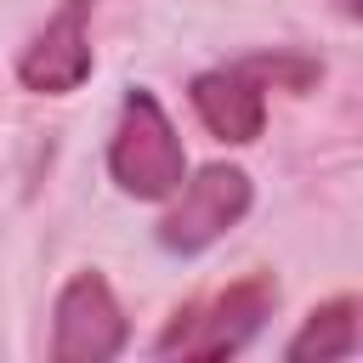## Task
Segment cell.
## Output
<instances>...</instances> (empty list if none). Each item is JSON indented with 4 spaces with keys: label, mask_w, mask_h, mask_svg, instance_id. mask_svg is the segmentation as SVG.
<instances>
[{
    "label": "cell",
    "mask_w": 363,
    "mask_h": 363,
    "mask_svg": "<svg viewBox=\"0 0 363 363\" xmlns=\"http://www.w3.org/2000/svg\"><path fill=\"white\" fill-rule=\"evenodd\" d=\"M318 79V62L312 57H295V51H267V57H244V62H227V68H204L193 74L187 96H193V113L204 119V130L216 142H255L261 125H267V91L272 85H289V91H306Z\"/></svg>",
    "instance_id": "obj_1"
},
{
    "label": "cell",
    "mask_w": 363,
    "mask_h": 363,
    "mask_svg": "<svg viewBox=\"0 0 363 363\" xmlns=\"http://www.w3.org/2000/svg\"><path fill=\"white\" fill-rule=\"evenodd\" d=\"M108 176L130 199H170L187 176L182 136H176L170 113L159 108V96L142 91V85H130L125 102H119V125H113V142H108Z\"/></svg>",
    "instance_id": "obj_2"
},
{
    "label": "cell",
    "mask_w": 363,
    "mask_h": 363,
    "mask_svg": "<svg viewBox=\"0 0 363 363\" xmlns=\"http://www.w3.org/2000/svg\"><path fill=\"white\" fill-rule=\"evenodd\" d=\"M272 301H278V284L272 278H244V284H227L221 295H210L204 306H187L170 318V329L153 340L159 357H227L238 352L267 318H272Z\"/></svg>",
    "instance_id": "obj_3"
},
{
    "label": "cell",
    "mask_w": 363,
    "mask_h": 363,
    "mask_svg": "<svg viewBox=\"0 0 363 363\" xmlns=\"http://www.w3.org/2000/svg\"><path fill=\"white\" fill-rule=\"evenodd\" d=\"M170 199H176V204H170V216L159 221V244H164L170 255H199V250H210L221 233H233V227L250 216L255 187H250V176H244L238 164H210V170H199L193 182H182Z\"/></svg>",
    "instance_id": "obj_4"
},
{
    "label": "cell",
    "mask_w": 363,
    "mask_h": 363,
    "mask_svg": "<svg viewBox=\"0 0 363 363\" xmlns=\"http://www.w3.org/2000/svg\"><path fill=\"white\" fill-rule=\"evenodd\" d=\"M125 340H130V329H125V312H119L108 278L74 272L51 312V357L57 363H102V357H119Z\"/></svg>",
    "instance_id": "obj_5"
},
{
    "label": "cell",
    "mask_w": 363,
    "mask_h": 363,
    "mask_svg": "<svg viewBox=\"0 0 363 363\" xmlns=\"http://www.w3.org/2000/svg\"><path fill=\"white\" fill-rule=\"evenodd\" d=\"M91 6L96 0H62V11L28 40V51L17 57V79L40 96H62L79 91L91 74Z\"/></svg>",
    "instance_id": "obj_6"
},
{
    "label": "cell",
    "mask_w": 363,
    "mask_h": 363,
    "mask_svg": "<svg viewBox=\"0 0 363 363\" xmlns=\"http://www.w3.org/2000/svg\"><path fill=\"white\" fill-rule=\"evenodd\" d=\"M357 352V301L352 295H340V301H329V306H318L306 323H301V335L284 346V357H352Z\"/></svg>",
    "instance_id": "obj_7"
}]
</instances>
